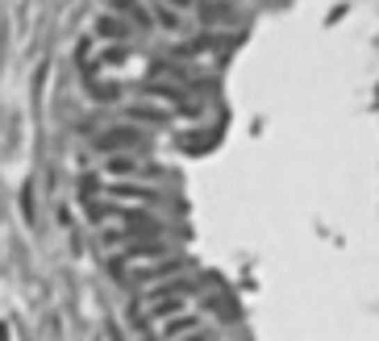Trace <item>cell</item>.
Wrapping results in <instances>:
<instances>
[{
    "label": "cell",
    "mask_w": 379,
    "mask_h": 341,
    "mask_svg": "<svg viewBox=\"0 0 379 341\" xmlns=\"http://www.w3.org/2000/svg\"><path fill=\"white\" fill-rule=\"evenodd\" d=\"M163 258H171V250H167V242H159V238H142V242H129L113 263H108V271L121 279V275H129V271H142V267H150V263H163Z\"/></svg>",
    "instance_id": "6da1fadb"
},
{
    "label": "cell",
    "mask_w": 379,
    "mask_h": 341,
    "mask_svg": "<svg viewBox=\"0 0 379 341\" xmlns=\"http://www.w3.org/2000/svg\"><path fill=\"white\" fill-rule=\"evenodd\" d=\"M142 138H146V129L142 125H134V121H117V125H104L96 138H92V150L96 154H134L138 146H142Z\"/></svg>",
    "instance_id": "7a4b0ae2"
},
{
    "label": "cell",
    "mask_w": 379,
    "mask_h": 341,
    "mask_svg": "<svg viewBox=\"0 0 379 341\" xmlns=\"http://www.w3.org/2000/svg\"><path fill=\"white\" fill-rule=\"evenodd\" d=\"M146 8H150L154 29H163V33H171V38H184V33H188V13L175 8L171 0H146Z\"/></svg>",
    "instance_id": "3957f363"
},
{
    "label": "cell",
    "mask_w": 379,
    "mask_h": 341,
    "mask_svg": "<svg viewBox=\"0 0 379 341\" xmlns=\"http://www.w3.org/2000/svg\"><path fill=\"white\" fill-rule=\"evenodd\" d=\"M92 38H104V42H113V46H117V42L125 46V42L134 38V21H125L117 8H108V13H100V17L92 21Z\"/></svg>",
    "instance_id": "277c9868"
},
{
    "label": "cell",
    "mask_w": 379,
    "mask_h": 341,
    "mask_svg": "<svg viewBox=\"0 0 379 341\" xmlns=\"http://www.w3.org/2000/svg\"><path fill=\"white\" fill-rule=\"evenodd\" d=\"M188 296H192V279H184V275L146 288V304H159V300H188Z\"/></svg>",
    "instance_id": "5b68a950"
},
{
    "label": "cell",
    "mask_w": 379,
    "mask_h": 341,
    "mask_svg": "<svg viewBox=\"0 0 379 341\" xmlns=\"http://www.w3.org/2000/svg\"><path fill=\"white\" fill-rule=\"evenodd\" d=\"M121 121H134V125H167L171 121V113L167 108H154V104H146V100H134V104H125V113H121Z\"/></svg>",
    "instance_id": "8992f818"
},
{
    "label": "cell",
    "mask_w": 379,
    "mask_h": 341,
    "mask_svg": "<svg viewBox=\"0 0 379 341\" xmlns=\"http://www.w3.org/2000/svg\"><path fill=\"white\" fill-rule=\"evenodd\" d=\"M196 13H200L204 25H238V8H234V0H200Z\"/></svg>",
    "instance_id": "52a82bcc"
},
{
    "label": "cell",
    "mask_w": 379,
    "mask_h": 341,
    "mask_svg": "<svg viewBox=\"0 0 379 341\" xmlns=\"http://www.w3.org/2000/svg\"><path fill=\"white\" fill-rule=\"evenodd\" d=\"M179 271H184V258H175V254H171V258H163V263H150V267L134 271V279L150 288V283H163V279H175Z\"/></svg>",
    "instance_id": "ba28073f"
},
{
    "label": "cell",
    "mask_w": 379,
    "mask_h": 341,
    "mask_svg": "<svg viewBox=\"0 0 379 341\" xmlns=\"http://www.w3.org/2000/svg\"><path fill=\"white\" fill-rule=\"evenodd\" d=\"M104 192H108L113 200H146V204H163V196H159L154 188H138V183H129V179H113Z\"/></svg>",
    "instance_id": "9c48e42d"
},
{
    "label": "cell",
    "mask_w": 379,
    "mask_h": 341,
    "mask_svg": "<svg viewBox=\"0 0 379 341\" xmlns=\"http://www.w3.org/2000/svg\"><path fill=\"white\" fill-rule=\"evenodd\" d=\"M200 329V317H192V313H179V317H171V321H163V338L179 341L184 333H196Z\"/></svg>",
    "instance_id": "30bf717a"
},
{
    "label": "cell",
    "mask_w": 379,
    "mask_h": 341,
    "mask_svg": "<svg viewBox=\"0 0 379 341\" xmlns=\"http://www.w3.org/2000/svg\"><path fill=\"white\" fill-rule=\"evenodd\" d=\"M179 313H188L184 300H159V304H150V321H171V317H179Z\"/></svg>",
    "instance_id": "8fae6325"
},
{
    "label": "cell",
    "mask_w": 379,
    "mask_h": 341,
    "mask_svg": "<svg viewBox=\"0 0 379 341\" xmlns=\"http://www.w3.org/2000/svg\"><path fill=\"white\" fill-rule=\"evenodd\" d=\"M179 341H213V338H209V333H200V329H196V333H188V338H179Z\"/></svg>",
    "instance_id": "7c38bea8"
},
{
    "label": "cell",
    "mask_w": 379,
    "mask_h": 341,
    "mask_svg": "<svg viewBox=\"0 0 379 341\" xmlns=\"http://www.w3.org/2000/svg\"><path fill=\"white\" fill-rule=\"evenodd\" d=\"M171 4H175V8H184V13H188V8H196V0H171Z\"/></svg>",
    "instance_id": "4fadbf2b"
},
{
    "label": "cell",
    "mask_w": 379,
    "mask_h": 341,
    "mask_svg": "<svg viewBox=\"0 0 379 341\" xmlns=\"http://www.w3.org/2000/svg\"><path fill=\"white\" fill-rule=\"evenodd\" d=\"M0 341H8V325H0Z\"/></svg>",
    "instance_id": "5bb4252c"
}]
</instances>
